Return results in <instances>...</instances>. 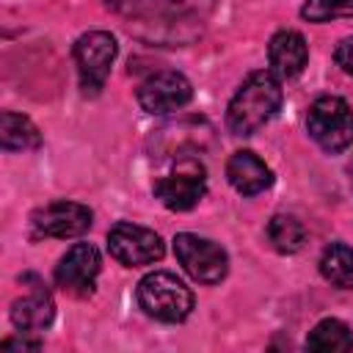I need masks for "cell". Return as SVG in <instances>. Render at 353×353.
<instances>
[{"instance_id": "obj_1", "label": "cell", "mask_w": 353, "mask_h": 353, "mask_svg": "<svg viewBox=\"0 0 353 353\" xmlns=\"http://www.w3.org/2000/svg\"><path fill=\"white\" fill-rule=\"evenodd\" d=\"M218 0H105V6L127 19V30L160 47H182L201 36L204 22Z\"/></svg>"}, {"instance_id": "obj_2", "label": "cell", "mask_w": 353, "mask_h": 353, "mask_svg": "<svg viewBox=\"0 0 353 353\" xmlns=\"http://www.w3.org/2000/svg\"><path fill=\"white\" fill-rule=\"evenodd\" d=\"M281 99L284 94L279 85V77L270 69L251 72L229 99V108H226L229 130L234 135H254L279 113Z\"/></svg>"}, {"instance_id": "obj_3", "label": "cell", "mask_w": 353, "mask_h": 353, "mask_svg": "<svg viewBox=\"0 0 353 353\" xmlns=\"http://www.w3.org/2000/svg\"><path fill=\"white\" fill-rule=\"evenodd\" d=\"M138 306L160 323H182L193 312V292L168 270L146 273L138 281Z\"/></svg>"}, {"instance_id": "obj_4", "label": "cell", "mask_w": 353, "mask_h": 353, "mask_svg": "<svg viewBox=\"0 0 353 353\" xmlns=\"http://www.w3.org/2000/svg\"><path fill=\"white\" fill-rule=\"evenodd\" d=\"M306 130L312 141L325 152H342L353 143V108L342 97H320L309 105Z\"/></svg>"}, {"instance_id": "obj_5", "label": "cell", "mask_w": 353, "mask_h": 353, "mask_svg": "<svg viewBox=\"0 0 353 353\" xmlns=\"http://www.w3.org/2000/svg\"><path fill=\"white\" fill-rule=\"evenodd\" d=\"M116 52H119V44L108 30H88L74 41L72 55L80 72V88L85 94H99V88L110 74Z\"/></svg>"}, {"instance_id": "obj_6", "label": "cell", "mask_w": 353, "mask_h": 353, "mask_svg": "<svg viewBox=\"0 0 353 353\" xmlns=\"http://www.w3.org/2000/svg\"><path fill=\"white\" fill-rule=\"evenodd\" d=\"M174 254L179 265L188 270V276L196 279L199 284H218L229 270L226 251L215 240H207L190 232H182L174 237Z\"/></svg>"}, {"instance_id": "obj_7", "label": "cell", "mask_w": 353, "mask_h": 353, "mask_svg": "<svg viewBox=\"0 0 353 353\" xmlns=\"http://www.w3.org/2000/svg\"><path fill=\"white\" fill-rule=\"evenodd\" d=\"M108 251L116 262H121L127 268H143V265L157 262L163 256L165 245L154 229H146V226H138L130 221H119L108 232Z\"/></svg>"}, {"instance_id": "obj_8", "label": "cell", "mask_w": 353, "mask_h": 353, "mask_svg": "<svg viewBox=\"0 0 353 353\" xmlns=\"http://www.w3.org/2000/svg\"><path fill=\"white\" fill-rule=\"evenodd\" d=\"M207 193V176H204V165L193 157H182L176 163V168L165 176H160L154 182V196L176 212L193 210Z\"/></svg>"}, {"instance_id": "obj_9", "label": "cell", "mask_w": 353, "mask_h": 353, "mask_svg": "<svg viewBox=\"0 0 353 353\" xmlns=\"http://www.w3.org/2000/svg\"><path fill=\"white\" fill-rule=\"evenodd\" d=\"M138 105L152 113V116H165V113H174L179 108H185L193 97V85L190 80L182 74V72H174V69H163V72H154L149 74L138 91Z\"/></svg>"}, {"instance_id": "obj_10", "label": "cell", "mask_w": 353, "mask_h": 353, "mask_svg": "<svg viewBox=\"0 0 353 353\" xmlns=\"http://www.w3.org/2000/svg\"><path fill=\"white\" fill-rule=\"evenodd\" d=\"M99 268H102L99 251L91 243H74L61 256V262L55 265V281H58L61 290L83 298V295H91L94 292Z\"/></svg>"}, {"instance_id": "obj_11", "label": "cell", "mask_w": 353, "mask_h": 353, "mask_svg": "<svg viewBox=\"0 0 353 353\" xmlns=\"http://www.w3.org/2000/svg\"><path fill=\"white\" fill-rule=\"evenodd\" d=\"M91 210L80 201H50L33 212V229L44 237H80L91 226Z\"/></svg>"}, {"instance_id": "obj_12", "label": "cell", "mask_w": 353, "mask_h": 353, "mask_svg": "<svg viewBox=\"0 0 353 353\" xmlns=\"http://www.w3.org/2000/svg\"><path fill=\"white\" fill-rule=\"evenodd\" d=\"M268 61H270V72L276 77H295L303 72L306 61H309V44L298 30H279L273 33L270 44H268Z\"/></svg>"}, {"instance_id": "obj_13", "label": "cell", "mask_w": 353, "mask_h": 353, "mask_svg": "<svg viewBox=\"0 0 353 353\" xmlns=\"http://www.w3.org/2000/svg\"><path fill=\"white\" fill-rule=\"evenodd\" d=\"M226 176H229V185L243 196H256L273 185V171L265 165L262 157H256L248 149H240L229 157Z\"/></svg>"}, {"instance_id": "obj_14", "label": "cell", "mask_w": 353, "mask_h": 353, "mask_svg": "<svg viewBox=\"0 0 353 353\" xmlns=\"http://www.w3.org/2000/svg\"><path fill=\"white\" fill-rule=\"evenodd\" d=\"M52 317H55V303H52V295L41 284H33L30 292H25L22 298L11 303V323L22 334H39L50 328Z\"/></svg>"}, {"instance_id": "obj_15", "label": "cell", "mask_w": 353, "mask_h": 353, "mask_svg": "<svg viewBox=\"0 0 353 353\" xmlns=\"http://www.w3.org/2000/svg\"><path fill=\"white\" fill-rule=\"evenodd\" d=\"M0 143L6 152H30L41 146V132L39 127L14 110H3L0 116Z\"/></svg>"}, {"instance_id": "obj_16", "label": "cell", "mask_w": 353, "mask_h": 353, "mask_svg": "<svg viewBox=\"0 0 353 353\" xmlns=\"http://www.w3.org/2000/svg\"><path fill=\"white\" fill-rule=\"evenodd\" d=\"M306 347L317 350V353H345V350H353V331H350L347 323H342L336 317H325V320H320L309 331Z\"/></svg>"}, {"instance_id": "obj_17", "label": "cell", "mask_w": 353, "mask_h": 353, "mask_svg": "<svg viewBox=\"0 0 353 353\" xmlns=\"http://www.w3.org/2000/svg\"><path fill=\"white\" fill-rule=\"evenodd\" d=\"M320 273L339 290H353V248L345 243H331L320 256Z\"/></svg>"}, {"instance_id": "obj_18", "label": "cell", "mask_w": 353, "mask_h": 353, "mask_svg": "<svg viewBox=\"0 0 353 353\" xmlns=\"http://www.w3.org/2000/svg\"><path fill=\"white\" fill-rule=\"evenodd\" d=\"M268 240L279 254H295L306 243V226L295 215H273L268 221Z\"/></svg>"}, {"instance_id": "obj_19", "label": "cell", "mask_w": 353, "mask_h": 353, "mask_svg": "<svg viewBox=\"0 0 353 353\" xmlns=\"http://www.w3.org/2000/svg\"><path fill=\"white\" fill-rule=\"evenodd\" d=\"M301 17L306 22H331L353 17V0H303Z\"/></svg>"}, {"instance_id": "obj_20", "label": "cell", "mask_w": 353, "mask_h": 353, "mask_svg": "<svg viewBox=\"0 0 353 353\" xmlns=\"http://www.w3.org/2000/svg\"><path fill=\"white\" fill-rule=\"evenodd\" d=\"M334 61H336V66H339L345 74L353 77V36H347V39H342V41L336 44Z\"/></svg>"}, {"instance_id": "obj_21", "label": "cell", "mask_w": 353, "mask_h": 353, "mask_svg": "<svg viewBox=\"0 0 353 353\" xmlns=\"http://www.w3.org/2000/svg\"><path fill=\"white\" fill-rule=\"evenodd\" d=\"M0 347L3 350H36V347H41V342L39 339H6V342H0Z\"/></svg>"}, {"instance_id": "obj_22", "label": "cell", "mask_w": 353, "mask_h": 353, "mask_svg": "<svg viewBox=\"0 0 353 353\" xmlns=\"http://www.w3.org/2000/svg\"><path fill=\"white\" fill-rule=\"evenodd\" d=\"M350 185H353V163H350Z\"/></svg>"}]
</instances>
